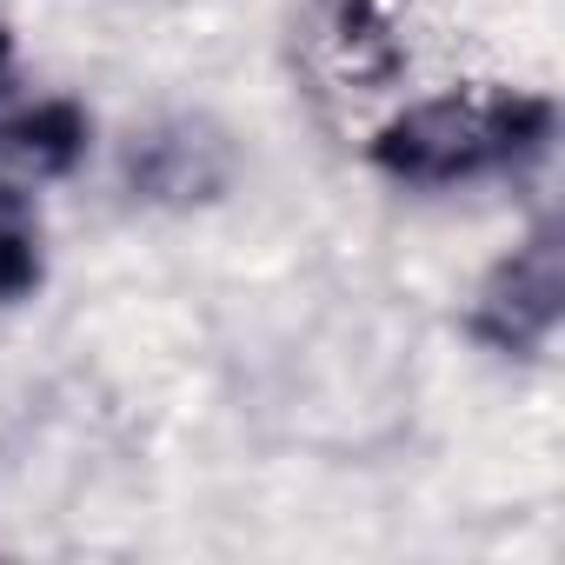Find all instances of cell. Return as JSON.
Masks as SVG:
<instances>
[{
  "label": "cell",
  "mask_w": 565,
  "mask_h": 565,
  "mask_svg": "<svg viewBox=\"0 0 565 565\" xmlns=\"http://www.w3.org/2000/svg\"><path fill=\"white\" fill-rule=\"evenodd\" d=\"M320 14H327V47L340 54V67H347V74H360V81H380V74L399 61L386 0H327Z\"/></svg>",
  "instance_id": "8992f818"
},
{
  "label": "cell",
  "mask_w": 565,
  "mask_h": 565,
  "mask_svg": "<svg viewBox=\"0 0 565 565\" xmlns=\"http://www.w3.org/2000/svg\"><path fill=\"white\" fill-rule=\"evenodd\" d=\"M87 114L74 100H21V81H14V34L0 28V160H14L28 173H74L87 160Z\"/></svg>",
  "instance_id": "3957f363"
},
{
  "label": "cell",
  "mask_w": 565,
  "mask_h": 565,
  "mask_svg": "<svg viewBox=\"0 0 565 565\" xmlns=\"http://www.w3.org/2000/svg\"><path fill=\"white\" fill-rule=\"evenodd\" d=\"M127 180H134L140 200L193 206V200H213L226 186V147L200 120H173V127H153L147 140H134Z\"/></svg>",
  "instance_id": "277c9868"
},
{
  "label": "cell",
  "mask_w": 565,
  "mask_h": 565,
  "mask_svg": "<svg viewBox=\"0 0 565 565\" xmlns=\"http://www.w3.org/2000/svg\"><path fill=\"white\" fill-rule=\"evenodd\" d=\"M558 300H565V266H558V220L532 226L525 246H512L466 313V333L505 360H532L552 327H558Z\"/></svg>",
  "instance_id": "7a4b0ae2"
},
{
  "label": "cell",
  "mask_w": 565,
  "mask_h": 565,
  "mask_svg": "<svg viewBox=\"0 0 565 565\" xmlns=\"http://www.w3.org/2000/svg\"><path fill=\"white\" fill-rule=\"evenodd\" d=\"M47 273L41 253V206L21 180L0 173V307H21Z\"/></svg>",
  "instance_id": "5b68a950"
},
{
  "label": "cell",
  "mask_w": 565,
  "mask_h": 565,
  "mask_svg": "<svg viewBox=\"0 0 565 565\" xmlns=\"http://www.w3.org/2000/svg\"><path fill=\"white\" fill-rule=\"evenodd\" d=\"M552 127H558V107L545 94L459 87V94H433L393 114L373 134L366 160L406 186H459V180H486L519 160H539Z\"/></svg>",
  "instance_id": "6da1fadb"
}]
</instances>
